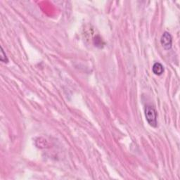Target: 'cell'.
<instances>
[{
  "instance_id": "obj_1",
  "label": "cell",
  "mask_w": 180,
  "mask_h": 180,
  "mask_svg": "<svg viewBox=\"0 0 180 180\" xmlns=\"http://www.w3.org/2000/svg\"><path fill=\"white\" fill-rule=\"evenodd\" d=\"M146 120L149 124L150 126L153 128H156L157 127V112L154 108L151 106L148 105L145 107L144 109Z\"/></svg>"
},
{
  "instance_id": "obj_2",
  "label": "cell",
  "mask_w": 180,
  "mask_h": 180,
  "mask_svg": "<svg viewBox=\"0 0 180 180\" xmlns=\"http://www.w3.org/2000/svg\"><path fill=\"white\" fill-rule=\"evenodd\" d=\"M160 43L165 49H170L172 45H173V38H172L170 34L168 32H165L161 37Z\"/></svg>"
},
{
  "instance_id": "obj_3",
  "label": "cell",
  "mask_w": 180,
  "mask_h": 180,
  "mask_svg": "<svg viewBox=\"0 0 180 180\" xmlns=\"http://www.w3.org/2000/svg\"><path fill=\"white\" fill-rule=\"evenodd\" d=\"M153 73L156 75H161L164 72L163 65L160 63H155L152 68Z\"/></svg>"
},
{
  "instance_id": "obj_4",
  "label": "cell",
  "mask_w": 180,
  "mask_h": 180,
  "mask_svg": "<svg viewBox=\"0 0 180 180\" xmlns=\"http://www.w3.org/2000/svg\"><path fill=\"white\" fill-rule=\"evenodd\" d=\"M94 43L95 46L101 48V47H102V45H103L102 39L99 36H97L94 39Z\"/></svg>"
},
{
  "instance_id": "obj_5",
  "label": "cell",
  "mask_w": 180,
  "mask_h": 180,
  "mask_svg": "<svg viewBox=\"0 0 180 180\" xmlns=\"http://www.w3.org/2000/svg\"><path fill=\"white\" fill-rule=\"evenodd\" d=\"M0 60H1L2 61L4 62V63L9 62V60H8V59H7V55L4 53V51L3 48H2V47H1V55H0Z\"/></svg>"
}]
</instances>
